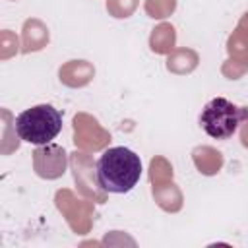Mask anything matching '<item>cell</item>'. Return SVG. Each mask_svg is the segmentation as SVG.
<instances>
[{
  "instance_id": "7a4b0ae2",
  "label": "cell",
  "mask_w": 248,
  "mask_h": 248,
  "mask_svg": "<svg viewBox=\"0 0 248 248\" xmlns=\"http://www.w3.org/2000/svg\"><path fill=\"white\" fill-rule=\"evenodd\" d=\"M62 130V112L52 105H35L16 116V134L19 140L45 145L50 143Z\"/></svg>"
},
{
  "instance_id": "6da1fadb",
  "label": "cell",
  "mask_w": 248,
  "mask_h": 248,
  "mask_svg": "<svg viewBox=\"0 0 248 248\" xmlns=\"http://www.w3.org/2000/svg\"><path fill=\"white\" fill-rule=\"evenodd\" d=\"M95 174L105 192L126 194L140 182L141 159L128 147H110L97 159Z\"/></svg>"
},
{
  "instance_id": "3957f363",
  "label": "cell",
  "mask_w": 248,
  "mask_h": 248,
  "mask_svg": "<svg viewBox=\"0 0 248 248\" xmlns=\"http://www.w3.org/2000/svg\"><path fill=\"white\" fill-rule=\"evenodd\" d=\"M248 118V107H238L225 97H213L200 114V126L213 140H229Z\"/></svg>"
}]
</instances>
